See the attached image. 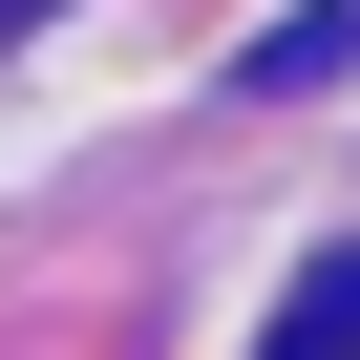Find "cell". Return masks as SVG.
Here are the masks:
<instances>
[{"mask_svg":"<svg viewBox=\"0 0 360 360\" xmlns=\"http://www.w3.org/2000/svg\"><path fill=\"white\" fill-rule=\"evenodd\" d=\"M255 360H360V255H318V276L276 297V339H255Z\"/></svg>","mask_w":360,"mask_h":360,"instance_id":"cell-1","label":"cell"}]
</instances>
